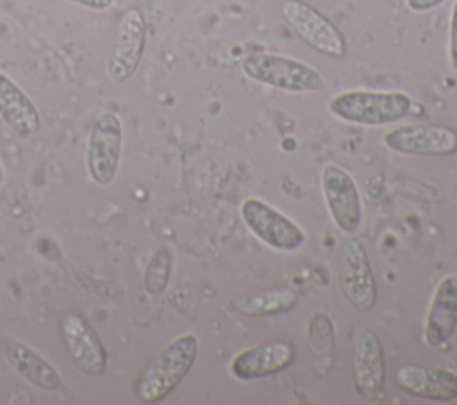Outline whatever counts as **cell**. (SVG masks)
Listing matches in <instances>:
<instances>
[{"label": "cell", "mask_w": 457, "mask_h": 405, "mask_svg": "<svg viewBox=\"0 0 457 405\" xmlns=\"http://www.w3.org/2000/svg\"><path fill=\"white\" fill-rule=\"evenodd\" d=\"M411 109V95L389 89H348L334 95L327 103L332 118L357 127L395 125L407 118Z\"/></svg>", "instance_id": "cell-1"}, {"label": "cell", "mask_w": 457, "mask_h": 405, "mask_svg": "<svg viewBox=\"0 0 457 405\" xmlns=\"http://www.w3.org/2000/svg\"><path fill=\"white\" fill-rule=\"evenodd\" d=\"M198 357V337L180 334L171 339L137 378L134 393L143 403H157L168 398L193 369Z\"/></svg>", "instance_id": "cell-2"}, {"label": "cell", "mask_w": 457, "mask_h": 405, "mask_svg": "<svg viewBox=\"0 0 457 405\" xmlns=\"http://www.w3.org/2000/svg\"><path fill=\"white\" fill-rule=\"evenodd\" d=\"M246 79L293 95L318 93L325 87L323 75L305 61L273 52H252L241 59Z\"/></svg>", "instance_id": "cell-3"}, {"label": "cell", "mask_w": 457, "mask_h": 405, "mask_svg": "<svg viewBox=\"0 0 457 405\" xmlns=\"http://www.w3.org/2000/svg\"><path fill=\"white\" fill-rule=\"evenodd\" d=\"M239 214L246 228L271 250L293 253L307 241L300 225L257 196L245 198L239 205Z\"/></svg>", "instance_id": "cell-4"}, {"label": "cell", "mask_w": 457, "mask_h": 405, "mask_svg": "<svg viewBox=\"0 0 457 405\" xmlns=\"http://www.w3.org/2000/svg\"><path fill=\"white\" fill-rule=\"evenodd\" d=\"M146 48V20L139 7H127L118 18L109 52L107 75L112 82L123 84L134 77Z\"/></svg>", "instance_id": "cell-5"}, {"label": "cell", "mask_w": 457, "mask_h": 405, "mask_svg": "<svg viewBox=\"0 0 457 405\" xmlns=\"http://www.w3.org/2000/svg\"><path fill=\"white\" fill-rule=\"evenodd\" d=\"M284 21L312 50L332 57L345 59L348 46L345 36L323 12L303 0H284L280 5Z\"/></svg>", "instance_id": "cell-6"}, {"label": "cell", "mask_w": 457, "mask_h": 405, "mask_svg": "<svg viewBox=\"0 0 457 405\" xmlns=\"http://www.w3.org/2000/svg\"><path fill=\"white\" fill-rule=\"evenodd\" d=\"M320 186L336 228L345 236H353L362 225L364 207L352 173L339 164H325L320 171Z\"/></svg>", "instance_id": "cell-7"}, {"label": "cell", "mask_w": 457, "mask_h": 405, "mask_svg": "<svg viewBox=\"0 0 457 405\" xmlns=\"http://www.w3.org/2000/svg\"><path fill=\"white\" fill-rule=\"evenodd\" d=\"M123 146V125L116 112L104 111L96 116L86 148V168L96 186H109L118 173Z\"/></svg>", "instance_id": "cell-8"}, {"label": "cell", "mask_w": 457, "mask_h": 405, "mask_svg": "<svg viewBox=\"0 0 457 405\" xmlns=\"http://www.w3.org/2000/svg\"><path fill=\"white\" fill-rule=\"evenodd\" d=\"M387 150L414 157H448L457 153V132L446 125L407 123L382 136Z\"/></svg>", "instance_id": "cell-9"}, {"label": "cell", "mask_w": 457, "mask_h": 405, "mask_svg": "<svg viewBox=\"0 0 457 405\" xmlns=\"http://www.w3.org/2000/svg\"><path fill=\"white\" fill-rule=\"evenodd\" d=\"M339 287L346 302L359 312H368L377 303V280L364 244L348 236L339 255Z\"/></svg>", "instance_id": "cell-10"}, {"label": "cell", "mask_w": 457, "mask_h": 405, "mask_svg": "<svg viewBox=\"0 0 457 405\" xmlns=\"http://www.w3.org/2000/svg\"><path fill=\"white\" fill-rule=\"evenodd\" d=\"M61 332L73 366L86 376H102L107 368V351L87 319L70 312L61 323Z\"/></svg>", "instance_id": "cell-11"}, {"label": "cell", "mask_w": 457, "mask_h": 405, "mask_svg": "<svg viewBox=\"0 0 457 405\" xmlns=\"http://www.w3.org/2000/svg\"><path fill=\"white\" fill-rule=\"evenodd\" d=\"M352 364L357 394L370 401L378 400L386 385V360L380 337L375 330L364 328L355 335Z\"/></svg>", "instance_id": "cell-12"}, {"label": "cell", "mask_w": 457, "mask_h": 405, "mask_svg": "<svg viewBox=\"0 0 457 405\" xmlns=\"http://www.w3.org/2000/svg\"><path fill=\"white\" fill-rule=\"evenodd\" d=\"M295 360V346L289 341H271L237 351L228 371L236 380L253 382L284 371Z\"/></svg>", "instance_id": "cell-13"}, {"label": "cell", "mask_w": 457, "mask_h": 405, "mask_svg": "<svg viewBox=\"0 0 457 405\" xmlns=\"http://www.w3.org/2000/svg\"><path fill=\"white\" fill-rule=\"evenodd\" d=\"M457 330V275H445L434 289L423 321V341L430 348L445 346Z\"/></svg>", "instance_id": "cell-14"}, {"label": "cell", "mask_w": 457, "mask_h": 405, "mask_svg": "<svg viewBox=\"0 0 457 405\" xmlns=\"http://www.w3.org/2000/svg\"><path fill=\"white\" fill-rule=\"evenodd\" d=\"M395 378L409 396L441 403L457 400V373L452 369L407 364L396 369Z\"/></svg>", "instance_id": "cell-15"}, {"label": "cell", "mask_w": 457, "mask_h": 405, "mask_svg": "<svg viewBox=\"0 0 457 405\" xmlns=\"http://www.w3.org/2000/svg\"><path fill=\"white\" fill-rule=\"evenodd\" d=\"M0 120L20 137L34 136L41 116L32 98L5 73L0 71Z\"/></svg>", "instance_id": "cell-16"}, {"label": "cell", "mask_w": 457, "mask_h": 405, "mask_svg": "<svg viewBox=\"0 0 457 405\" xmlns=\"http://www.w3.org/2000/svg\"><path fill=\"white\" fill-rule=\"evenodd\" d=\"M4 351L11 368L30 385L41 391H57L61 387L62 378L57 369L30 346L18 341H7Z\"/></svg>", "instance_id": "cell-17"}, {"label": "cell", "mask_w": 457, "mask_h": 405, "mask_svg": "<svg viewBox=\"0 0 457 405\" xmlns=\"http://www.w3.org/2000/svg\"><path fill=\"white\" fill-rule=\"evenodd\" d=\"M298 302L293 289H271L255 294H243L232 302V307L245 316H271L291 310Z\"/></svg>", "instance_id": "cell-18"}, {"label": "cell", "mask_w": 457, "mask_h": 405, "mask_svg": "<svg viewBox=\"0 0 457 405\" xmlns=\"http://www.w3.org/2000/svg\"><path fill=\"white\" fill-rule=\"evenodd\" d=\"M171 253L166 248L157 250L145 269V289L152 296H161L170 282Z\"/></svg>", "instance_id": "cell-19"}, {"label": "cell", "mask_w": 457, "mask_h": 405, "mask_svg": "<svg viewBox=\"0 0 457 405\" xmlns=\"http://www.w3.org/2000/svg\"><path fill=\"white\" fill-rule=\"evenodd\" d=\"M448 62L457 71V0H453L448 18Z\"/></svg>", "instance_id": "cell-20"}, {"label": "cell", "mask_w": 457, "mask_h": 405, "mask_svg": "<svg viewBox=\"0 0 457 405\" xmlns=\"http://www.w3.org/2000/svg\"><path fill=\"white\" fill-rule=\"evenodd\" d=\"M446 0H405V5L412 12H428L445 4Z\"/></svg>", "instance_id": "cell-21"}, {"label": "cell", "mask_w": 457, "mask_h": 405, "mask_svg": "<svg viewBox=\"0 0 457 405\" xmlns=\"http://www.w3.org/2000/svg\"><path fill=\"white\" fill-rule=\"evenodd\" d=\"M89 11H107L114 5V0H64Z\"/></svg>", "instance_id": "cell-22"}, {"label": "cell", "mask_w": 457, "mask_h": 405, "mask_svg": "<svg viewBox=\"0 0 457 405\" xmlns=\"http://www.w3.org/2000/svg\"><path fill=\"white\" fill-rule=\"evenodd\" d=\"M4 182V169H2V166H0V184Z\"/></svg>", "instance_id": "cell-23"}]
</instances>
